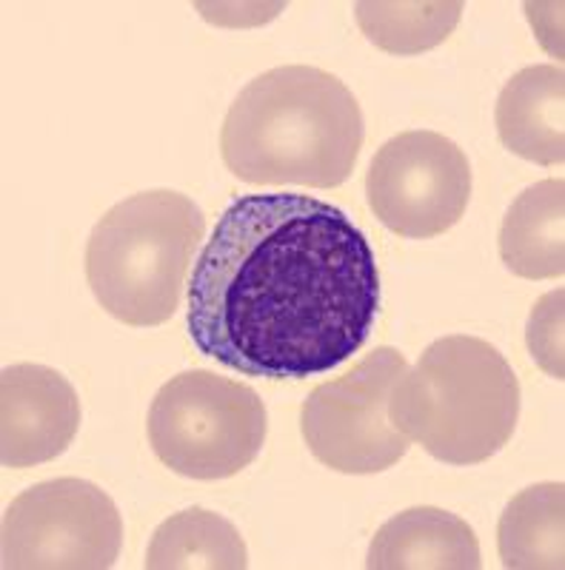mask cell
I'll use <instances>...</instances> for the list:
<instances>
[{
  "label": "cell",
  "instance_id": "1",
  "mask_svg": "<svg viewBox=\"0 0 565 570\" xmlns=\"http://www.w3.org/2000/svg\"><path fill=\"white\" fill-rule=\"evenodd\" d=\"M380 312L369 237L309 195L228 203L188 283V340L243 376L309 380L358 354Z\"/></svg>",
  "mask_w": 565,
  "mask_h": 570
},
{
  "label": "cell",
  "instance_id": "2",
  "mask_svg": "<svg viewBox=\"0 0 565 570\" xmlns=\"http://www.w3.org/2000/svg\"><path fill=\"white\" fill-rule=\"evenodd\" d=\"M366 124L349 86L318 66H277L243 86L221 129V157L252 186H343Z\"/></svg>",
  "mask_w": 565,
  "mask_h": 570
},
{
  "label": "cell",
  "instance_id": "3",
  "mask_svg": "<svg viewBox=\"0 0 565 570\" xmlns=\"http://www.w3.org/2000/svg\"><path fill=\"white\" fill-rule=\"evenodd\" d=\"M389 416L409 442L446 465H480L512 442L520 380L491 343L468 334L435 340L394 383Z\"/></svg>",
  "mask_w": 565,
  "mask_h": 570
},
{
  "label": "cell",
  "instance_id": "4",
  "mask_svg": "<svg viewBox=\"0 0 565 570\" xmlns=\"http://www.w3.org/2000/svg\"><path fill=\"white\" fill-rule=\"evenodd\" d=\"M203 234L201 206L181 191L155 188L111 206L86 243V279L100 308L131 328L175 317Z\"/></svg>",
  "mask_w": 565,
  "mask_h": 570
},
{
  "label": "cell",
  "instance_id": "5",
  "mask_svg": "<svg viewBox=\"0 0 565 570\" xmlns=\"http://www.w3.org/2000/svg\"><path fill=\"white\" fill-rule=\"evenodd\" d=\"M266 431L261 394L206 368L172 376L152 400L146 420L157 460L177 476L201 482L228 480L252 465Z\"/></svg>",
  "mask_w": 565,
  "mask_h": 570
},
{
  "label": "cell",
  "instance_id": "6",
  "mask_svg": "<svg viewBox=\"0 0 565 570\" xmlns=\"http://www.w3.org/2000/svg\"><path fill=\"white\" fill-rule=\"evenodd\" d=\"M124 548V519L106 491L75 476L40 482L3 511L7 570H109Z\"/></svg>",
  "mask_w": 565,
  "mask_h": 570
},
{
  "label": "cell",
  "instance_id": "7",
  "mask_svg": "<svg viewBox=\"0 0 565 570\" xmlns=\"http://www.w3.org/2000/svg\"><path fill=\"white\" fill-rule=\"evenodd\" d=\"M409 368L406 356L380 345L338 380L320 383L300 411V434L312 456L349 476H369L394 468L411 442L394 428L389 400Z\"/></svg>",
  "mask_w": 565,
  "mask_h": 570
},
{
  "label": "cell",
  "instance_id": "8",
  "mask_svg": "<svg viewBox=\"0 0 565 570\" xmlns=\"http://www.w3.org/2000/svg\"><path fill=\"white\" fill-rule=\"evenodd\" d=\"M366 200L397 237L431 240L462 220L471 200V163L449 137L403 131L383 142L371 160Z\"/></svg>",
  "mask_w": 565,
  "mask_h": 570
},
{
  "label": "cell",
  "instance_id": "9",
  "mask_svg": "<svg viewBox=\"0 0 565 570\" xmlns=\"http://www.w3.org/2000/svg\"><path fill=\"white\" fill-rule=\"evenodd\" d=\"M80 400L60 371L38 363L7 365L0 374V462L35 468L72 445Z\"/></svg>",
  "mask_w": 565,
  "mask_h": 570
},
{
  "label": "cell",
  "instance_id": "10",
  "mask_svg": "<svg viewBox=\"0 0 565 570\" xmlns=\"http://www.w3.org/2000/svg\"><path fill=\"white\" fill-rule=\"evenodd\" d=\"M494 124L512 155L537 166L565 160V71L563 66H526L503 86Z\"/></svg>",
  "mask_w": 565,
  "mask_h": 570
},
{
  "label": "cell",
  "instance_id": "11",
  "mask_svg": "<svg viewBox=\"0 0 565 570\" xmlns=\"http://www.w3.org/2000/svg\"><path fill=\"white\" fill-rule=\"evenodd\" d=\"M369 570H480L477 533L442 508H409L380 525L369 544Z\"/></svg>",
  "mask_w": 565,
  "mask_h": 570
},
{
  "label": "cell",
  "instance_id": "12",
  "mask_svg": "<svg viewBox=\"0 0 565 570\" xmlns=\"http://www.w3.org/2000/svg\"><path fill=\"white\" fill-rule=\"evenodd\" d=\"M500 259L523 279H559L565 274V183L563 177L528 186L500 226Z\"/></svg>",
  "mask_w": 565,
  "mask_h": 570
},
{
  "label": "cell",
  "instance_id": "13",
  "mask_svg": "<svg viewBox=\"0 0 565 570\" xmlns=\"http://www.w3.org/2000/svg\"><path fill=\"white\" fill-rule=\"evenodd\" d=\"M497 551L508 570L565 568L563 482H539L508 502L497 525Z\"/></svg>",
  "mask_w": 565,
  "mask_h": 570
},
{
  "label": "cell",
  "instance_id": "14",
  "mask_svg": "<svg viewBox=\"0 0 565 570\" xmlns=\"http://www.w3.org/2000/svg\"><path fill=\"white\" fill-rule=\"evenodd\" d=\"M149 570H246L249 551L241 531L206 508H186L163 519L146 551Z\"/></svg>",
  "mask_w": 565,
  "mask_h": 570
},
{
  "label": "cell",
  "instance_id": "15",
  "mask_svg": "<svg viewBox=\"0 0 565 570\" xmlns=\"http://www.w3.org/2000/svg\"><path fill=\"white\" fill-rule=\"evenodd\" d=\"M460 0H360L354 3L358 27L377 49L411 58L446 43L462 18Z\"/></svg>",
  "mask_w": 565,
  "mask_h": 570
},
{
  "label": "cell",
  "instance_id": "16",
  "mask_svg": "<svg viewBox=\"0 0 565 570\" xmlns=\"http://www.w3.org/2000/svg\"><path fill=\"white\" fill-rule=\"evenodd\" d=\"M563 314H565V292L554 288L546 297H539L537 305L528 314V328H526V343L532 351L534 363L554 376L557 383L565 380V365H563Z\"/></svg>",
  "mask_w": 565,
  "mask_h": 570
}]
</instances>
